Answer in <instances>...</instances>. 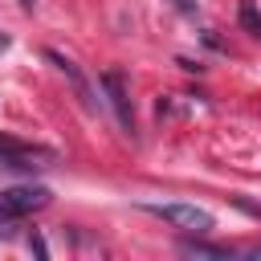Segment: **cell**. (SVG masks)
Wrapping results in <instances>:
<instances>
[{
    "label": "cell",
    "instance_id": "5b68a950",
    "mask_svg": "<svg viewBox=\"0 0 261 261\" xmlns=\"http://www.w3.org/2000/svg\"><path fill=\"white\" fill-rule=\"evenodd\" d=\"M184 253H196V257H232L228 245H204V241H184Z\"/></svg>",
    "mask_w": 261,
    "mask_h": 261
},
{
    "label": "cell",
    "instance_id": "8992f818",
    "mask_svg": "<svg viewBox=\"0 0 261 261\" xmlns=\"http://www.w3.org/2000/svg\"><path fill=\"white\" fill-rule=\"evenodd\" d=\"M241 24H245L253 37H261V16L253 12V4H241Z\"/></svg>",
    "mask_w": 261,
    "mask_h": 261
},
{
    "label": "cell",
    "instance_id": "6da1fadb",
    "mask_svg": "<svg viewBox=\"0 0 261 261\" xmlns=\"http://www.w3.org/2000/svg\"><path fill=\"white\" fill-rule=\"evenodd\" d=\"M143 212H151V216H159V220H167V224H175L184 232H212V224H216L208 208L179 204V200H171V204H143Z\"/></svg>",
    "mask_w": 261,
    "mask_h": 261
},
{
    "label": "cell",
    "instance_id": "9c48e42d",
    "mask_svg": "<svg viewBox=\"0 0 261 261\" xmlns=\"http://www.w3.org/2000/svg\"><path fill=\"white\" fill-rule=\"evenodd\" d=\"M20 8H33V0H20Z\"/></svg>",
    "mask_w": 261,
    "mask_h": 261
},
{
    "label": "cell",
    "instance_id": "3957f363",
    "mask_svg": "<svg viewBox=\"0 0 261 261\" xmlns=\"http://www.w3.org/2000/svg\"><path fill=\"white\" fill-rule=\"evenodd\" d=\"M102 86H106V98H110V110H114V118H118V126L130 135L135 130V110H130V94H126V82H122V73H102Z\"/></svg>",
    "mask_w": 261,
    "mask_h": 261
},
{
    "label": "cell",
    "instance_id": "7a4b0ae2",
    "mask_svg": "<svg viewBox=\"0 0 261 261\" xmlns=\"http://www.w3.org/2000/svg\"><path fill=\"white\" fill-rule=\"evenodd\" d=\"M45 204H49V188H41V184L8 188V192H0V220H16V216H29V212H41Z\"/></svg>",
    "mask_w": 261,
    "mask_h": 261
},
{
    "label": "cell",
    "instance_id": "ba28073f",
    "mask_svg": "<svg viewBox=\"0 0 261 261\" xmlns=\"http://www.w3.org/2000/svg\"><path fill=\"white\" fill-rule=\"evenodd\" d=\"M171 4H175V8H184V12H192V4H188V0H171Z\"/></svg>",
    "mask_w": 261,
    "mask_h": 261
},
{
    "label": "cell",
    "instance_id": "52a82bcc",
    "mask_svg": "<svg viewBox=\"0 0 261 261\" xmlns=\"http://www.w3.org/2000/svg\"><path fill=\"white\" fill-rule=\"evenodd\" d=\"M16 151H24L16 139H8V135H0V155H16Z\"/></svg>",
    "mask_w": 261,
    "mask_h": 261
},
{
    "label": "cell",
    "instance_id": "277c9868",
    "mask_svg": "<svg viewBox=\"0 0 261 261\" xmlns=\"http://www.w3.org/2000/svg\"><path fill=\"white\" fill-rule=\"evenodd\" d=\"M45 57H49V61H53V65H57V69H61V73H65V77H69V86H73V94H77V98H82V106H86V110H94V94H90V86H86V77H82V73H77V65H73V61H69V57H61V53H57V49H49V53H45Z\"/></svg>",
    "mask_w": 261,
    "mask_h": 261
}]
</instances>
